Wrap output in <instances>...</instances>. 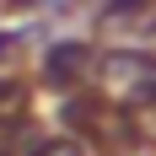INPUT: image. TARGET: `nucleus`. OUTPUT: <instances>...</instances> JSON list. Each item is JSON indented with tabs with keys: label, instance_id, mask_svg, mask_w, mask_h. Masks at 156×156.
Returning a JSON list of instances; mask_svg holds the SVG:
<instances>
[{
	"label": "nucleus",
	"instance_id": "5",
	"mask_svg": "<svg viewBox=\"0 0 156 156\" xmlns=\"http://www.w3.org/2000/svg\"><path fill=\"white\" fill-rule=\"evenodd\" d=\"M11 43H16L11 32H0V59H5V54H11Z\"/></svg>",
	"mask_w": 156,
	"mask_h": 156
},
{
	"label": "nucleus",
	"instance_id": "2",
	"mask_svg": "<svg viewBox=\"0 0 156 156\" xmlns=\"http://www.w3.org/2000/svg\"><path fill=\"white\" fill-rule=\"evenodd\" d=\"M97 43L92 38H54V43L43 48V65H38V76H43V86H54V92H86L97 76Z\"/></svg>",
	"mask_w": 156,
	"mask_h": 156
},
{
	"label": "nucleus",
	"instance_id": "3",
	"mask_svg": "<svg viewBox=\"0 0 156 156\" xmlns=\"http://www.w3.org/2000/svg\"><path fill=\"white\" fill-rule=\"evenodd\" d=\"M22 156H86V145L76 135H43V140H32Z\"/></svg>",
	"mask_w": 156,
	"mask_h": 156
},
{
	"label": "nucleus",
	"instance_id": "1",
	"mask_svg": "<svg viewBox=\"0 0 156 156\" xmlns=\"http://www.w3.org/2000/svg\"><path fill=\"white\" fill-rule=\"evenodd\" d=\"M92 86H102V97H113L119 108H156V54L113 48L97 59Z\"/></svg>",
	"mask_w": 156,
	"mask_h": 156
},
{
	"label": "nucleus",
	"instance_id": "4",
	"mask_svg": "<svg viewBox=\"0 0 156 156\" xmlns=\"http://www.w3.org/2000/svg\"><path fill=\"white\" fill-rule=\"evenodd\" d=\"M43 11H65V5H76V0H38Z\"/></svg>",
	"mask_w": 156,
	"mask_h": 156
}]
</instances>
